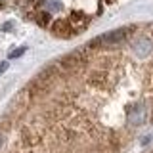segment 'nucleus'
I'll return each instance as SVG.
<instances>
[{"label": "nucleus", "instance_id": "nucleus-1", "mask_svg": "<svg viewBox=\"0 0 153 153\" xmlns=\"http://www.w3.org/2000/svg\"><path fill=\"white\" fill-rule=\"evenodd\" d=\"M128 29H119V31H113L109 35H103L102 38H98V44H119L121 40H126Z\"/></svg>", "mask_w": 153, "mask_h": 153}, {"label": "nucleus", "instance_id": "nucleus-4", "mask_svg": "<svg viewBox=\"0 0 153 153\" xmlns=\"http://www.w3.org/2000/svg\"><path fill=\"white\" fill-rule=\"evenodd\" d=\"M149 153H153V151H149Z\"/></svg>", "mask_w": 153, "mask_h": 153}, {"label": "nucleus", "instance_id": "nucleus-2", "mask_svg": "<svg viewBox=\"0 0 153 153\" xmlns=\"http://www.w3.org/2000/svg\"><path fill=\"white\" fill-rule=\"evenodd\" d=\"M21 54H25V48H19V50H16V52H12V56L10 57H19Z\"/></svg>", "mask_w": 153, "mask_h": 153}, {"label": "nucleus", "instance_id": "nucleus-3", "mask_svg": "<svg viewBox=\"0 0 153 153\" xmlns=\"http://www.w3.org/2000/svg\"><path fill=\"white\" fill-rule=\"evenodd\" d=\"M6 69H8V65H6V63H0V75H2Z\"/></svg>", "mask_w": 153, "mask_h": 153}]
</instances>
